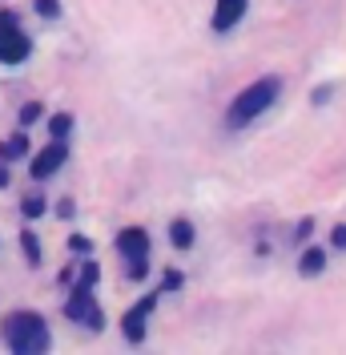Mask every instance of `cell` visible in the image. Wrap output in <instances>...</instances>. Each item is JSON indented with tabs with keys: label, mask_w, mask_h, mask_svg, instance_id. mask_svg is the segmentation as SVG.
<instances>
[{
	"label": "cell",
	"mask_w": 346,
	"mask_h": 355,
	"mask_svg": "<svg viewBox=\"0 0 346 355\" xmlns=\"http://www.w3.org/2000/svg\"><path fill=\"white\" fill-rule=\"evenodd\" d=\"M274 97H278V81L274 77H262V81H254L250 89H242L238 101L230 105V125L238 130V125H250L254 117H262V113L274 105Z\"/></svg>",
	"instance_id": "obj_2"
},
{
	"label": "cell",
	"mask_w": 346,
	"mask_h": 355,
	"mask_svg": "<svg viewBox=\"0 0 346 355\" xmlns=\"http://www.w3.org/2000/svg\"><path fill=\"white\" fill-rule=\"evenodd\" d=\"M21 246H24V259H28L33 266L41 263V243H37V234H33V230H24V234H21Z\"/></svg>",
	"instance_id": "obj_11"
},
{
	"label": "cell",
	"mask_w": 346,
	"mask_h": 355,
	"mask_svg": "<svg viewBox=\"0 0 346 355\" xmlns=\"http://www.w3.org/2000/svg\"><path fill=\"white\" fill-rule=\"evenodd\" d=\"M117 250L129 263V279H145V270H149V234L141 226H125L117 234Z\"/></svg>",
	"instance_id": "obj_3"
},
{
	"label": "cell",
	"mask_w": 346,
	"mask_h": 355,
	"mask_svg": "<svg viewBox=\"0 0 346 355\" xmlns=\"http://www.w3.org/2000/svg\"><path fill=\"white\" fill-rule=\"evenodd\" d=\"M33 8H37L41 17H48V21H57V17H61V0H33Z\"/></svg>",
	"instance_id": "obj_14"
},
{
	"label": "cell",
	"mask_w": 346,
	"mask_h": 355,
	"mask_svg": "<svg viewBox=\"0 0 346 355\" xmlns=\"http://www.w3.org/2000/svg\"><path fill=\"white\" fill-rule=\"evenodd\" d=\"M65 315L73 319V323H85L89 331H101V327H105V315H101V307H97V299H93L89 287H77V295L69 299Z\"/></svg>",
	"instance_id": "obj_5"
},
{
	"label": "cell",
	"mask_w": 346,
	"mask_h": 355,
	"mask_svg": "<svg viewBox=\"0 0 346 355\" xmlns=\"http://www.w3.org/2000/svg\"><path fill=\"white\" fill-rule=\"evenodd\" d=\"M330 243L338 246V250H346V222H338V226L330 230Z\"/></svg>",
	"instance_id": "obj_20"
},
{
	"label": "cell",
	"mask_w": 346,
	"mask_h": 355,
	"mask_svg": "<svg viewBox=\"0 0 346 355\" xmlns=\"http://www.w3.org/2000/svg\"><path fill=\"white\" fill-rule=\"evenodd\" d=\"M41 101H28V105H24V110H21V121H24V125H33V121H41Z\"/></svg>",
	"instance_id": "obj_17"
},
{
	"label": "cell",
	"mask_w": 346,
	"mask_h": 355,
	"mask_svg": "<svg viewBox=\"0 0 346 355\" xmlns=\"http://www.w3.org/2000/svg\"><path fill=\"white\" fill-rule=\"evenodd\" d=\"M28 57V37L17 28V17L0 12V61L4 65H21Z\"/></svg>",
	"instance_id": "obj_4"
},
{
	"label": "cell",
	"mask_w": 346,
	"mask_h": 355,
	"mask_svg": "<svg viewBox=\"0 0 346 355\" xmlns=\"http://www.w3.org/2000/svg\"><path fill=\"white\" fill-rule=\"evenodd\" d=\"M181 283H185L181 270H165V275H161V291H181Z\"/></svg>",
	"instance_id": "obj_16"
},
{
	"label": "cell",
	"mask_w": 346,
	"mask_h": 355,
	"mask_svg": "<svg viewBox=\"0 0 346 355\" xmlns=\"http://www.w3.org/2000/svg\"><path fill=\"white\" fill-rule=\"evenodd\" d=\"M246 4H250V0H217V8H214V28L217 33H230V28L246 17Z\"/></svg>",
	"instance_id": "obj_8"
},
{
	"label": "cell",
	"mask_w": 346,
	"mask_h": 355,
	"mask_svg": "<svg viewBox=\"0 0 346 355\" xmlns=\"http://www.w3.org/2000/svg\"><path fill=\"white\" fill-rule=\"evenodd\" d=\"M4 339H8V352H17V355L48 352V327H44L41 315H33V311H17L12 319H4Z\"/></svg>",
	"instance_id": "obj_1"
},
{
	"label": "cell",
	"mask_w": 346,
	"mask_h": 355,
	"mask_svg": "<svg viewBox=\"0 0 346 355\" xmlns=\"http://www.w3.org/2000/svg\"><path fill=\"white\" fill-rule=\"evenodd\" d=\"M4 186H8V174H4V170H0V190H4Z\"/></svg>",
	"instance_id": "obj_21"
},
{
	"label": "cell",
	"mask_w": 346,
	"mask_h": 355,
	"mask_svg": "<svg viewBox=\"0 0 346 355\" xmlns=\"http://www.w3.org/2000/svg\"><path fill=\"white\" fill-rule=\"evenodd\" d=\"M322 266H326V250L322 246H310V250L302 254V263H298V270L310 279V275H322Z\"/></svg>",
	"instance_id": "obj_10"
},
{
	"label": "cell",
	"mask_w": 346,
	"mask_h": 355,
	"mask_svg": "<svg viewBox=\"0 0 346 355\" xmlns=\"http://www.w3.org/2000/svg\"><path fill=\"white\" fill-rule=\"evenodd\" d=\"M170 243L177 246V250H190L194 246V222H185V218H177L170 226Z\"/></svg>",
	"instance_id": "obj_9"
},
{
	"label": "cell",
	"mask_w": 346,
	"mask_h": 355,
	"mask_svg": "<svg viewBox=\"0 0 346 355\" xmlns=\"http://www.w3.org/2000/svg\"><path fill=\"white\" fill-rule=\"evenodd\" d=\"M21 210H24V218H41L44 214V198H24Z\"/></svg>",
	"instance_id": "obj_18"
},
{
	"label": "cell",
	"mask_w": 346,
	"mask_h": 355,
	"mask_svg": "<svg viewBox=\"0 0 346 355\" xmlns=\"http://www.w3.org/2000/svg\"><path fill=\"white\" fill-rule=\"evenodd\" d=\"M97 279H101V266H97V263H85V266H81V279H77V283L93 291V287H97Z\"/></svg>",
	"instance_id": "obj_13"
},
{
	"label": "cell",
	"mask_w": 346,
	"mask_h": 355,
	"mask_svg": "<svg viewBox=\"0 0 346 355\" xmlns=\"http://www.w3.org/2000/svg\"><path fill=\"white\" fill-rule=\"evenodd\" d=\"M48 130H53V137H69V133H73V117H69V113H57V117L48 121Z\"/></svg>",
	"instance_id": "obj_12"
},
{
	"label": "cell",
	"mask_w": 346,
	"mask_h": 355,
	"mask_svg": "<svg viewBox=\"0 0 346 355\" xmlns=\"http://www.w3.org/2000/svg\"><path fill=\"white\" fill-rule=\"evenodd\" d=\"M65 157H69V146H65V137H57V141H53V146H44L41 154L33 157V166H28V170H33V178H37V182H41V178L57 174V170H61V166H65Z\"/></svg>",
	"instance_id": "obj_7"
},
{
	"label": "cell",
	"mask_w": 346,
	"mask_h": 355,
	"mask_svg": "<svg viewBox=\"0 0 346 355\" xmlns=\"http://www.w3.org/2000/svg\"><path fill=\"white\" fill-rule=\"evenodd\" d=\"M28 154V141L24 137H12L8 146H0V157H24Z\"/></svg>",
	"instance_id": "obj_15"
},
{
	"label": "cell",
	"mask_w": 346,
	"mask_h": 355,
	"mask_svg": "<svg viewBox=\"0 0 346 355\" xmlns=\"http://www.w3.org/2000/svg\"><path fill=\"white\" fill-rule=\"evenodd\" d=\"M69 246H73L77 254H89V250H93V243H89L85 234H73V239H69Z\"/></svg>",
	"instance_id": "obj_19"
},
{
	"label": "cell",
	"mask_w": 346,
	"mask_h": 355,
	"mask_svg": "<svg viewBox=\"0 0 346 355\" xmlns=\"http://www.w3.org/2000/svg\"><path fill=\"white\" fill-rule=\"evenodd\" d=\"M153 307H157V295H145L137 307L125 311V319H121V331H125V339H129L133 347H141V343H145V319H149Z\"/></svg>",
	"instance_id": "obj_6"
}]
</instances>
